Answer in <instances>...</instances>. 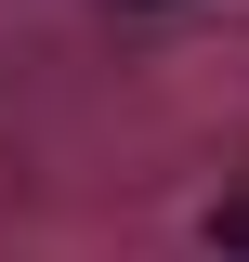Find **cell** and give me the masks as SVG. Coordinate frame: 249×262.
Instances as JSON below:
<instances>
[{"label": "cell", "instance_id": "6da1fadb", "mask_svg": "<svg viewBox=\"0 0 249 262\" xmlns=\"http://www.w3.org/2000/svg\"><path fill=\"white\" fill-rule=\"evenodd\" d=\"M197 249H210V262H249V196H223L210 223H197Z\"/></svg>", "mask_w": 249, "mask_h": 262}, {"label": "cell", "instance_id": "7a4b0ae2", "mask_svg": "<svg viewBox=\"0 0 249 262\" xmlns=\"http://www.w3.org/2000/svg\"><path fill=\"white\" fill-rule=\"evenodd\" d=\"M144 13H171V0H144Z\"/></svg>", "mask_w": 249, "mask_h": 262}]
</instances>
